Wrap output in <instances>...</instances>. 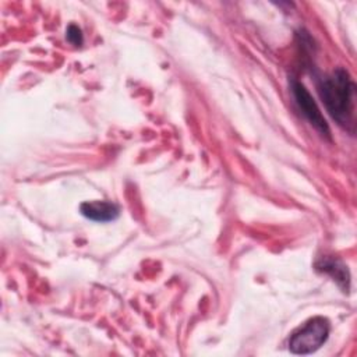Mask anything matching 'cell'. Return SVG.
<instances>
[{
	"instance_id": "1",
	"label": "cell",
	"mask_w": 357,
	"mask_h": 357,
	"mask_svg": "<svg viewBox=\"0 0 357 357\" xmlns=\"http://www.w3.org/2000/svg\"><path fill=\"white\" fill-rule=\"evenodd\" d=\"M317 89L329 116L343 128L354 131L356 85L347 70L337 67L317 79Z\"/></svg>"
},
{
	"instance_id": "2",
	"label": "cell",
	"mask_w": 357,
	"mask_h": 357,
	"mask_svg": "<svg viewBox=\"0 0 357 357\" xmlns=\"http://www.w3.org/2000/svg\"><path fill=\"white\" fill-rule=\"evenodd\" d=\"M329 332V321L324 317H314L291 333L289 350L294 354H311L326 342Z\"/></svg>"
},
{
	"instance_id": "3",
	"label": "cell",
	"mask_w": 357,
	"mask_h": 357,
	"mask_svg": "<svg viewBox=\"0 0 357 357\" xmlns=\"http://www.w3.org/2000/svg\"><path fill=\"white\" fill-rule=\"evenodd\" d=\"M290 89L294 98V102L297 105V107L300 109V112L303 113V116L310 121V124L325 138L331 139V130L328 123L325 121L319 107L317 106L315 100L312 99V96L310 95V92L305 89V86L298 82L297 79H291L290 81Z\"/></svg>"
},
{
	"instance_id": "4",
	"label": "cell",
	"mask_w": 357,
	"mask_h": 357,
	"mask_svg": "<svg viewBox=\"0 0 357 357\" xmlns=\"http://www.w3.org/2000/svg\"><path fill=\"white\" fill-rule=\"evenodd\" d=\"M79 211L82 216L93 222H110L119 218L120 208L107 201H88L81 204Z\"/></svg>"
},
{
	"instance_id": "5",
	"label": "cell",
	"mask_w": 357,
	"mask_h": 357,
	"mask_svg": "<svg viewBox=\"0 0 357 357\" xmlns=\"http://www.w3.org/2000/svg\"><path fill=\"white\" fill-rule=\"evenodd\" d=\"M317 271H321L329 275L343 291H349L350 289V273L347 266L337 258L332 257H322L315 264Z\"/></svg>"
},
{
	"instance_id": "6",
	"label": "cell",
	"mask_w": 357,
	"mask_h": 357,
	"mask_svg": "<svg viewBox=\"0 0 357 357\" xmlns=\"http://www.w3.org/2000/svg\"><path fill=\"white\" fill-rule=\"evenodd\" d=\"M66 38H67V40H68L71 45H74V46H81V45H82V40H84L81 29H79L77 25H74V24L67 28V31H66Z\"/></svg>"
}]
</instances>
